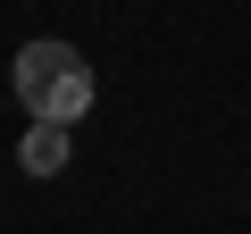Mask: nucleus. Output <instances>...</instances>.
Wrapping results in <instances>:
<instances>
[{"label": "nucleus", "instance_id": "f257e3e1", "mask_svg": "<svg viewBox=\"0 0 251 234\" xmlns=\"http://www.w3.org/2000/svg\"><path fill=\"white\" fill-rule=\"evenodd\" d=\"M9 84H17L25 117H42V126H75L92 109V67H84L75 42H25L17 67H9Z\"/></svg>", "mask_w": 251, "mask_h": 234}, {"label": "nucleus", "instance_id": "f03ea898", "mask_svg": "<svg viewBox=\"0 0 251 234\" xmlns=\"http://www.w3.org/2000/svg\"><path fill=\"white\" fill-rule=\"evenodd\" d=\"M17 167L25 176H59L67 167V126H42V117H34V134L17 142Z\"/></svg>", "mask_w": 251, "mask_h": 234}]
</instances>
